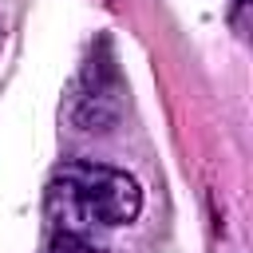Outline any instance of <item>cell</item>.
<instances>
[{"instance_id":"cell-2","label":"cell","mask_w":253,"mask_h":253,"mask_svg":"<svg viewBox=\"0 0 253 253\" xmlns=\"http://www.w3.org/2000/svg\"><path fill=\"white\" fill-rule=\"evenodd\" d=\"M51 253H99V249H91L75 229H63V233L55 237V249H51Z\"/></svg>"},{"instance_id":"cell-1","label":"cell","mask_w":253,"mask_h":253,"mask_svg":"<svg viewBox=\"0 0 253 253\" xmlns=\"http://www.w3.org/2000/svg\"><path fill=\"white\" fill-rule=\"evenodd\" d=\"M47 210L63 229L79 225H126L142 210V190L126 170L103 166V162H67L55 170L47 186Z\"/></svg>"}]
</instances>
